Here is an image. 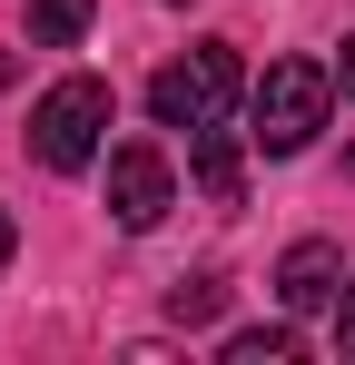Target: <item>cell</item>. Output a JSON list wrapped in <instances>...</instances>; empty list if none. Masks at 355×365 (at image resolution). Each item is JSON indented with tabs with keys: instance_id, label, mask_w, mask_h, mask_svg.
<instances>
[{
	"instance_id": "obj_1",
	"label": "cell",
	"mask_w": 355,
	"mask_h": 365,
	"mask_svg": "<svg viewBox=\"0 0 355 365\" xmlns=\"http://www.w3.org/2000/svg\"><path fill=\"white\" fill-rule=\"evenodd\" d=\"M237 89H247L237 50L227 40H197L187 60H168L158 79H148V109H158V128H217L237 109Z\"/></svg>"
},
{
	"instance_id": "obj_2",
	"label": "cell",
	"mask_w": 355,
	"mask_h": 365,
	"mask_svg": "<svg viewBox=\"0 0 355 365\" xmlns=\"http://www.w3.org/2000/svg\"><path fill=\"white\" fill-rule=\"evenodd\" d=\"M99 128H109V79H89V69H79V79H59L50 99L30 109V148H40V168L69 178V168H89V158H99Z\"/></svg>"
},
{
	"instance_id": "obj_3",
	"label": "cell",
	"mask_w": 355,
	"mask_h": 365,
	"mask_svg": "<svg viewBox=\"0 0 355 365\" xmlns=\"http://www.w3.org/2000/svg\"><path fill=\"white\" fill-rule=\"evenodd\" d=\"M326 99H336V79L316 60H277L257 79V148H267V158H296V148L326 128Z\"/></svg>"
},
{
	"instance_id": "obj_4",
	"label": "cell",
	"mask_w": 355,
	"mask_h": 365,
	"mask_svg": "<svg viewBox=\"0 0 355 365\" xmlns=\"http://www.w3.org/2000/svg\"><path fill=\"white\" fill-rule=\"evenodd\" d=\"M168 207H178L168 158H158V148H118V158H109V217H118V227H158Z\"/></svg>"
},
{
	"instance_id": "obj_5",
	"label": "cell",
	"mask_w": 355,
	"mask_h": 365,
	"mask_svg": "<svg viewBox=\"0 0 355 365\" xmlns=\"http://www.w3.org/2000/svg\"><path fill=\"white\" fill-rule=\"evenodd\" d=\"M277 297H287L296 316H316L326 297H346V257H336L326 237H296V247H287V267H277Z\"/></svg>"
},
{
	"instance_id": "obj_6",
	"label": "cell",
	"mask_w": 355,
	"mask_h": 365,
	"mask_svg": "<svg viewBox=\"0 0 355 365\" xmlns=\"http://www.w3.org/2000/svg\"><path fill=\"white\" fill-rule=\"evenodd\" d=\"M187 158H197V187H207L217 207H237V197H247V178H237V138H227V119H217V128H187Z\"/></svg>"
},
{
	"instance_id": "obj_7",
	"label": "cell",
	"mask_w": 355,
	"mask_h": 365,
	"mask_svg": "<svg viewBox=\"0 0 355 365\" xmlns=\"http://www.w3.org/2000/svg\"><path fill=\"white\" fill-rule=\"evenodd\" d=\"M89 20H99V0H30V40L40 50H79Z\"/></svg>"
},
{
	"instance_id": "obj_8",
	"label": "cell",
	"mask_w": 355,
	"mask_h": 365,
	"mask_svg": "<svg viewBox=\"0 0 355 365\" xmlns=\"http://www.w3.org/2000/svg\"><path fill=\"white\" fill-rule=\"evenodd\" d=\"M168 316H178V326H217V316H227V277H217V267H207V277H178Z\"/></svg>"
},
{
	"instance_id": "obj_9",
	"label": "cell",
	"mask_w": 355,
	"mask_h": 365,
	"mask_svg": "<svg viewBox=\"0 0 355 365\" xmlns=\"http://www.w3.org/2000/svg\"><path fill=\"white\" fill-rule=\"evenodd\" d=\"M296 356V326H247V336H227V365H287Z\"/></svg>"
},
{
	"instance_id": "obj_10",
	"label": "cell",
	"mask_w": 355,
	"mask_h": 365,
	"mask_svg": "<svg viewBox=\"0 0 355 365\" xmlns=\"http://www.w3.org/2000/svg\"><path fill=\"white\" fill-rule=\"evenodd\" d=\"M336 356H355V277H346V297H336Z\"/></svg>"
},
{
	"instance_id": "obj_11",
	"label": "cell",
	"mask_w": 355,
	"mask_h": 365,
	"mask_svg": "<svg viewBox=\"0 0 355 365\" xmlns=\"http://www.w3.org/2000/svg\"><path fill=\"white\" fill-rule=\"evenodd\" d=\"M10 257H20V227H10V207H0V267H10Z\"/></svg>"
},
{
	"instance_id": "obj_12",
	"label": "cell",
	"mask_w": 355,
	"mask_h": 365,
	"mask_svg": "<svg viewBox=\"0 0 355 365\" xmlns=\"http://www.w3.org/2000/svg\"><path fill=\"white\" fill-rule=\"evenodd\" d=\"M336 79H346V99H355V40H346V69H336Z\"/></svg>"
}]
</instances>
